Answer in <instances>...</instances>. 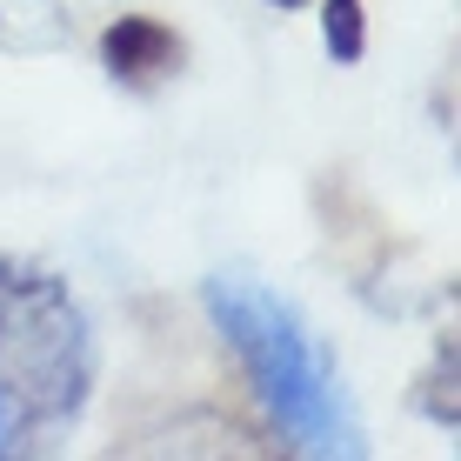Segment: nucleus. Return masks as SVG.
Instances as JSON below:
<instances>
[{
	"mask_svg": "<svg viewBox=\"0 0 461 461\" xmlns=\"http://www.w3.org/2000/svg\"><path fill=\"white\" fill-rule=\"evenodd\" d=\"M208 314H214L221 335L234 341V355L248 361L267 415L281 421V435L301 455H361L368 448L328 348L301 328V314L281 294H267L248 275H214L208 281Z\"/></svg>",
	"mask_w": 461,
	"mask_h": 461,
	"instance_id": "f257e3e1",
	"label": "nucleus"
},
{
	"mask_svg": "<svg viewBox=\"0 0 461 461\" xmlns=\"http://www.w3.org/2000/svg\"><path fill=\"white\" fill-rule=\"evenodd\" d=\"M87 375L94 348L68 288L0 261V461L27 455L47 421L74 415Z\"/></svg>",
	"mask_w": 461,
	"mask_h": 461,
	"instance_id": "f03ea898",
	"label": "nucleus"
},
{
	"mask_svg": "<svg viewBox=\"0 0 461 461\" xmlns=\"http://www.w3.org/2000/svg\"><path fill=\"white\" fill-rule=\"evenodd\" d=\"M101 60H107L114 74H127V81H140V74H161V68H174V60H181V41H174L161 21H148V14H127V21L107 27Z\"/></svg>",
	"mask_w": 461,
	"mask_h": 461,
	"instance_id": "7ed1b4c3",
	"label": "nucleus"
},
{
	"mask_svg": "<svg viewBox=\"0 0 461 461\" xmlns=\"http://www.w3.org/2000/svg\"><path fill=\"white\" fill-rule=\"evenodd\" d=\"M321 41H328V54L341 60H361V47H368V27H361V0H328L321 7Z\"/></svg>",
	"mask_w": 461,
	"mask_h": 461,
	"instance_id": "20e7f679",
	"label": "nucleus"
},
{
	"mask_svg": "<svg viewBox=\"0 0 461 461\" xmlns=\"http://www.w3.org/2000/svg\"><path fill=\"white\" fill-rule=\"evenodd\" d=\"M267 7H281V14H288V7H301V0H267Z\"/></svg>",
	"mask_w": 461,
	"mask_h": 461,
	"instance_id": "39448f33",
	"label": "nucleus"
}]
</instances>
